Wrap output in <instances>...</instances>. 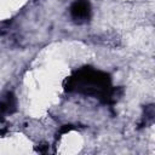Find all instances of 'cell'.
<instances>
[{"label":"cell","instance_id":"6da1fadb","mask_svg":"<svg viewBox=\"0 0 155 155\" xmlns=\"http://www.w3.org/2000/svg\"><path fill=\"white\" fill-rule=\"evenodd\" d=\"M64 87L69 92L75 91L98 98L104 104L115 103V97L117 96V88L111 86L110 75L91 67H84L74 71V74L65 80Z\"/></svg>","mask_w":155,"mask_h":155},{"label":"cell","instance_id":"7a4b0ae2","mask_svg":"<svg viewBox=\"0 0 155 155\" xmlns=\"http://www.w3.org/2000/svg\"><path fill=\"white\" fill-rule=\"evenodd\" d=\"M70 16L76 23H86L91 18V4L88 0H75L70 6Z\"/></svg>","mask_w":155,"mask_h":155},{"label":"cell","instance_id":"3957f363","mask_svg":"<svg viewBox=\"0 0 155 155\" xmlns=\"http://www.w3.org/2000/svg\"><path fill=\"white\" fill-rule=\"evenodd\" d=\"M16 111V97L12 92H7L0 102V122L4 121L5 114H12Z\"/></svg>","mask_w":155,"mask_h":155}]
</instances>
